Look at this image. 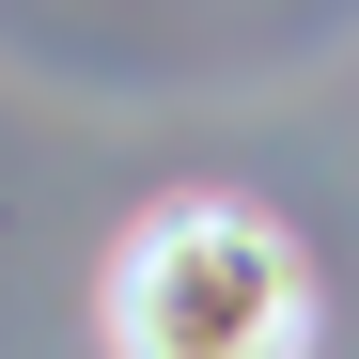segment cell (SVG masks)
<instances>
[{
	"label": "cell",
	"instance_id": "obj_1",
	"mask_svg": "<svg viewBox=\"0 0 359 359\" xmlns=\"http://www.w3.org/2000/svg\"><path fill=\"white\" fill-rule=\"evenodd\" d=\"M94 328H109V359H313V250L266 203L188 188V203L126 219Z\"/></svg>",
	"mask_w": 359,
	"mask_h": 359
}]
</instances>
